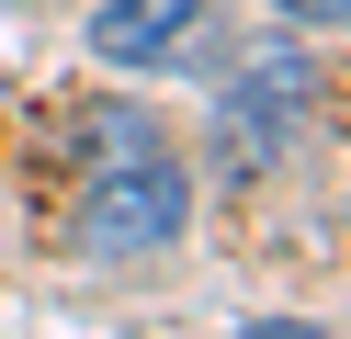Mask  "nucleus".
<instances>
[{
  "label": "nucleus",
  "instance_id": "obj_2",
  "mask_svg": "<svg viewBox=\"0 0 351 339\" xmlns=\"http://www.w3.org/2000/svg\"><path fill=\"white\" fill-rule=\"evenodd\" d=\"M306 102H317V79H306L295 45L250 57V68H238V90H227V147H238V158H272L283 136L306 125Z\"/></svg>",
  "mask_w": 351,
  "mask_h": 339
},
{
  "label": "nucleus",
  "instance_id": "obj_1",
  "mask_svg": "<svg viewBox=\"0 0 351 339\" xmlns=\"http://www.w3.org/2000/svg\"><path fill=\"white\" fill-rule=\"evenodd\" d=\"M182 215H193V181L159 147V125L136 102L80 113V249L91 260H147V249L182 238Z\"/></svg>",
  "mask_w": 351,
  "mask_h": 339
},
{
  "label": "nucleus",
  "instance_id": "obj_4",
  "mask_svg": "<svg viewBox=\"0 0 351 339\" xmlns=\"http://www.w3.org/2000/svg\"><path fill=\"white\" fill-rule=\"evenodd\" d=\"M283 23H351V0H272Z\"/></svg>",
  "mask_w": 351,
  "mask_h": 339
},
{
  "label": "nucleus",
  "instance_id": "obj_5",
  "mask_svg": "<svg viewBox=\"0 0 351 339\" xmlns=\"http://www.w3.org/2000/svg\"><path fill=\"white\" fill-rule=\"evenodd\" d=\"M238 339H317V328H295V316H272V328H238Z\"/></svg>",
  "mask_w": 351,
  "mask_h": 339
},
{
  "label": "nucleus",
  "instance_id": "obj_3",
  "mask_svg": "<svg viewBox=\"0 0 351 339\" xmlns=\"http://www.w3.org/2000/svg\"><path fill=\"white\" fill-rule=\"evenodd\" d=\"M204 34V0H102L91 12V57L102 68H170Z\"/></svg>",
  "mask_w": 351,
  "mask_h": 339
}]
</instances>
